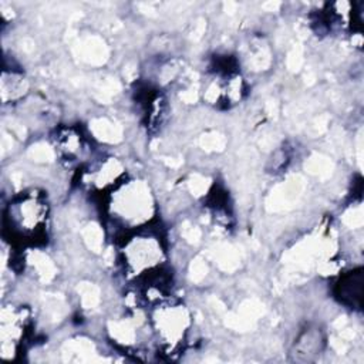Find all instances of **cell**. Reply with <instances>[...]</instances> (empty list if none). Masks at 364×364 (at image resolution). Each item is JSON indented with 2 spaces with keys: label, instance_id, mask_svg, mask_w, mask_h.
Instances as JSON below:
<instances>
[{
  "label": "cell",
  "instance_id": "cell-1",
  "mask_svg": "<svg viewBox=\"0 0 364 364\" xmlns=\"http://www.w3.org/2000/svg\"><path fill=\"white\" fill-rule=\"evenodd\" d=\"M4 220L10 237H17L26 243L44 239L48 220V205L44 195L30 191L14 196Z\"/></svg>",
  "mask_w": 364,
  "mask_h": 364
},
{
  "label": "cell",
  "instance_id": "cell-2",
  "mask_svg": "<svg viewBox=\"0 0 364 364\" xmlns=\"http://www.w3.org/2000/svg\"><path fill=\"white\" fill-rule=\"evenodd\" d=\"M161 259V243L154 236H141L125 242V262L134 270L145 273L155 270V263Z\"/></svg>",
  "mask_w": 364,
  "mask_h": 364
},
{
  "label": "cell",
  "instance_id": "cell-3",
  "mask_svg": "<svg viewBox=\"0 0 364 364\" xmlns=\"http://www.w3.org/2000/svg\"><path fill=\"white\" fill-rule=\"evenodd\" d=\"M186 321V314L182 310L181 306L168 307L156 313L155 323L158 331H161V336L165 337L166 343H175V340L181 338L183 334Z\"/></svg>",
  "mask_w": 364,
  "mask_h": 364
},
{
  "label": "cell",
  "instance_id": "cell-4",
  "mask_svg": "<svg viewBox=\"0 0 364 364\" xmlns=\"http://www.w3.org/2000/svg\"><path fill=\"white\" fill-rule=\"evenodd\" d=\"M363 284V274L361 270L354 272L353 274H347L340 283L337 284V296L341 303L353 307H360L361 304V287Z\"/></svg>",
  "mask_w": 364,
  "mask_h": 364
},
{
  "label": "cell",
  "instance_id": "cell-5",
  "mask_svg": "<svg viewBox=\"0 0 364 364\" xmlns=\"http://www.w3.org/2000/svg\"><path fill=\"white\" fill-rule=\"evenodd\" d=\"M57 149L65 156V158H75L81 152L82 146V136L74 131V129H67L64 132H60L57 136Z\"/></svg>",
  "mask_w": 364,
  "mask_h": 364
}]
</instances>
